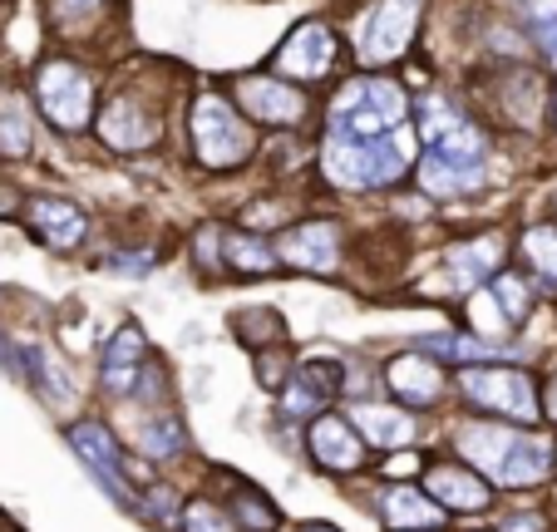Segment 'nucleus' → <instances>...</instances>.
<instances>
[{
    "label": "nucleus",
    "mask_w": 557,
    "mask_h": 532,
    "mask_svg": "<svg viewBox=\"0 0 557 532\" xmlns=\"http://www.w3.org/2000/svg\"><path fill=\"white\" fill-rule=\"evenodd\" d=\"M459 463H469L473 473L504 483V488H537L553 479L557 469V449L553 438L528 434L518 424H488V419H469L454 434Z\"/></svg>",
    "instance_id": "obj_1"
},
{
    "label": "nucleus",
    "mask_w": 557,
    "mask_h": 532,
    "mask_svg": "<svg viewBox=\"0 0 557 532\" xmlns=\"http://www.w3.org/2000/svg\"><path fill=\"white\" fill-rule=\"evenodd\" d=\"M410 119V95H405L400 79H385V74H360L331 99L326 109V138L331 144H370V138H385L395 128H405Z\"/></svg>",
    "instance_id": "obj_2"
},
{
    "label": "nucleus",
    "mask_w": 557,
    "mask_h": 532,
    "mask_svg": "<svg viewBox=\"0 0 557 532\" xmlns=\"http://www.w3.org/2000/svg\"><path fill=\"white\" fill-rule=\"evenodd\" d=\"M414 168V138L410 128H395L385 138H370V144H321V173L346 193H375L400 183Z\"/></svg>",
    "instance_id": "obj_3"
},
{
    "label": "nucleus",
    "mask_w": 557,
    "mask_h": 532,
    "mask_svg": "<svg viewBox=\"0 0 557 532\" xmlns=\"http://www.w3.org/2000/svg\"><path fill=\"white\" fill-rule=\"evenodd\" d=\"M488 183V144L484 134L459 119L444 138L424 144V158H420V188L430 198H469Z\"/></svg>",
    "instance_id": "obj_4"
},
{
    "label": "nucleus",
    "mask_w": 557,
    "mask_h": 532,
    "mask_svg": "<svg viewBox=\"0 0 557 532\" xmlns=\"http://www.w3.org/2000/svg\"><path fill=\"white\" fill-rule=\"evenodd\" d=\"M188 134H193V158L212 173H227V168H243L257 153V134L237 109L222 95H198L188 109Z\"/></svg>",
    "instance_id": "obj_5"
},
{
    "label": "nucleus",
    "mask_w": 557,
    "mask_h": 532,
    "mask_svg": "<svg viewBox=\"0 0 557 532\" xmlns=\"http://www.w3.org/2000/svg\"><path fill=\"white\" fill-rule=\"evenodd\" d=\"M459 395L484 415H498L508 424H533L537 409V385L528 370L518 366H469L459 370Z\"/></svg>",
    "instance_id": "obj_6"
},
{
    "label": "nucleus",
    "mask_w": 557,
    "mask_h": 532,
    "mask_svg": "<svg viewBox=\"0 0 557 532\" xmlns=\"http://www.w3.org/2000/svg\"><path fill=\"white\" fill-rule=\"evenodd\" d=\"M35 109L60 134H85L95 119V79L74 60H45L35 70Z\"/></svg>",
    "instance_id": "obj_7"
},
{
    "label": "nucleus",
    "mask_w": 557,
    "mask_h": 532,
    "mask_svg": "<svg viewBox=\"0 0 557 532\" xmlns=\"http://www.w3.org/2000/svg\"><path fill=\"white\" fill-rule=\"evenodd\" d=\"M414 30H420V0H375L356 21V60L370 70H385V64L405 60Z\"/></svg>",
    "instance_id": "obj_8"
},
{
    "label": "nucleus",
    "mask_w": 557,
    "mask_h": 532,
    "mask_svg": "<svg viewBox=\"0 0 557 532\" xmlns=\"http://www.w3.org/2000/svg\"><path fill=\"white\" fill-rule=\"evenodd\" d=\"M148 89H119L99 114V138L114 153H148L163 144V124H169V99L148 104Z\"/></svg>",
    "instance_id": "obj_9"
},
{
    "label": "nucleus",
    "mask_w": 557,
    "mask_h": 532,
    "mask_svg": "<svg viewBox=\"0 0 557 532\" xmlns=\"http://www.w3.org/2000/svg\"><path fill=\"white\" fill-rule=\"evenodd\" d=\"M70 444H74V454L85 459V469L104 483L109 498L124 503V508H138L134 463L124 459V449L114 444V434H109L104 424H89V419H85V424H70Z\"/></svg>",
    "instance_id": "obj_10"
},
{
    "label": "nucleus",
    "mask_w": 557,
    "mask_h": 532,
    "mask_svg": "<svg viewBox=\"0 0 557 532\" xmlns=\"http://www.w3.org/2000/svg\"><path fill=\"white\" fill-rule=\"evenodd\" d=\"M385 389L400 409H434L449 395V370L424 350H405L385 366Z\"/></svg>",
    "instance_id": "obj_11"
},
{
    "label": "nucleus",
    "mask_w": 557,
    "mask_h": 532,
    "mask_svg": "<svg viewBox=\"0 0 557 532\" xmlns=\"http://www.w3.org/2000/svg\"><path fill=\"white\" fill-rule=\"evenodd\" d=\"M336 30L321 21H306L296 25L292 35H286V45L276 50V79H326L331 70H336Z\"/></svg>",
    "instance_id": "obj_12"
},
{
    "label": "nucleus",
    "mask_w": 557,
    "mask_h": 532,
    "mask_svg": "<svg viewBox=\"0 0 557 532\" xmlns=\"http://www.w3.org/2000/svg\"><path fill=\"white\" fill-rule=\"evenodd\" d=\"M424 498L440 512H488L494 488H488V479L473 473L469 463L440 459V463H424Z\"/></svg>",
    "instance_id": "obj_13"
},
{
    "label": "nucleus",
    "mask_w": 557,
    "mask_h": 532,
    "mask_svg": "<svg viewBox=\"0 0 557 532\" xmlns=\"http://www.w3.org/2000/svg\"><path fill=\"white\" fill-rule=\"evenodd\" d=\"M276 247V261L282 267H296V272H315V276H331L341 267V227L336 222H296L292 232L272 242Z\"/></svg>",
    "instance_id": "obj_14"
},
{
    "label": "nucleus",
    "mask_w": 557,
    "mask_h": 532,
    "mask_svg": "<svg viewBox=\"0 0 557 532\" xmlns=\"http://www.w3.org/2000/svg\"><path fill=\"white\" fill-rule=\"evenodd\" d=\"M306 449H311V459H315V469L321 473H360L366 469V459H370V449H366V438L350 429V419H341V415H315L311 424H306Z\"/></svg>",
    "instance_id": "obj_15"
},
{
    "label": "nucleus",
    "mask_w": 557,
    "mask_h": 532,
    "mask_svg": "<svg viewBox=\"0 0 557 532\" xmlns=\"http://www.w3.org/2000/svg\"><path fill=\"white\" fill-rule=\"evenodd\" d=\"M25 222H30V237L50 251H79L89 237V212L70 198H54V193L25 202Z\"/></svg>",
    "instance_id": "obj_16"
},
{
    "label": "nucleus",
    "mask_w": 557,
    "mask_h": 532,
    "mask_svg": "<svg viewBox=\"0 0 557 532\" xmlns=\"http://www.w3.org/2000/svg\"><path fill=\"white\" fill-rule=\"evenodd\" d=\"M237 104L252 119H262V124L292 128L306 119V95L292 89L286 79H276V74H247V79H237Z\"/></svg>",
    "instance_id": "obj_17"
},
{
    "label": "nucleus",
    "mask_w": 557,
    "mask_h": 532,
    "mask_svg": "<svg viewBox=\"0 0 557 532\" xmlns=\"http://www.w3.org/2000/svg\"><path fill=\"white\" fill-rule=\"evenodd\" d=\"M148 341H144V331H138L134 321L128 325H119V335L109 341V350H104V389L114 399H128L138 385H144V375H148Z\"/></svg>",
    "instance_id": "obj_18"
},
{
    "label": "nucleus",
    "mask_w": 557,
    "mask_h": 532,
    "mask_svg": "<svg viewBox=\"0 0 557 532\" xmlns=\"http://www.w3.org/2000/svg\"><path fill=\"white\" fill-rule=\"evenodd\" d=\"M350 429H356L360 438H366V449H405L414 438V415L400 405H380V399H366V405H350Z\"/></svg>",
    "instance_id": "obj_19"
},
{
    "label": "nucleus",
    "mask_w": 557,
    "mask_h": 532,
    "mask_svg": "<svg viewBox=\"0 0 557 532\" xmlns=\"http://www.w3.org/2000/svg\"><path fill=\"white\" fill-rule=\"evenodd\" d=\"M498 267H504V242L498 237H469L444 251V276L459 292H479V282H494Z\"/></svg>",
    "instance_id": "obj_20"
},
{
    "label": "nucleus",
    "mask_w": 557,
    "mask_h": 532,
    "mask_svg": "<svg viewBox=\"0 0 557 532\" xmlns=\"http://www.w3.org/2000/svg\"><path fill=\"white\" fill-rule=\"evenodd\" d=\"M380 518L395 532H434L444 528V512L424 498V488H405V483H389L380 493Z\"/></svg>",
    "instance_id": "obj_21"
},
{
    "label": "nucleus",
    "mask_w": 557,
    "mask_h": 532,
    "mask_svg": "<svg viewBox=\"0 0 557 532\" xmlns=\"http://www.w3.org/2000/svg\"><path fill=\"white\" fill-rule=\"evenodd\" d=\"M222 483H232V522H237V532H276L282 528V508H276L272 498H267V488H257L252 479H237V473L218 469Z\"/></svg>",
    "instance_id": "obj_22"
},
{
    "label": "nucleus",
    "mask_w": 557,
    "mask_h": 532,
    "mask_svg": "<svg viewBox=\"0 0 557 532\" xmlns=\"http://www.w3.org/2000/svg\"><path fill=\"white\" fill-rule=\"evenodd\" d=\"M218 261L227 272H243V276H267L276 272L282 261H276V247L262 242L252 227L247 232H218Z\"/></svg>",
    "instance_id": "obj_23"
},
{
    "label": "nucleus",
    "mask_w": 557,
    "mask_h": 532,
    "mask_svg": "<svg viewBox=\"0 0 557 532\" xmlns=\"http://www.w3.org/2000/svg\"><path fill=\"white\" fill-rule=\"evenodd\" d=\"M134 444L148 454V459H173V454H183V424H178V415L173 409H163V405H148L144 415H138V424H134Z\"/></svg>",
    "instance_id": "obj_24"
},
{
    "label": "nucleus",
    "mask_w": 557,
    "mask_h": 532,
    "mask_svg": "<svg viewBox=\"0 0 557 532\" xmlns=\"http://www.w3.org/2000/svg\"><path fill=\"white\" fill-rule=\"evenodd\" d=\"M232 335L252 355L276 350V345L286 341V316L276 311V306H243V311H232Z\"/></svg>",
    "instance_id": "obj_25"
},
{
    "label": "nucleus",
    "mask_w": 557,
    "mask_h": 532,
    "mask_svg": "<svg viewBox=\"0 0 557 532\" xmlns=\"http://www.w3.org/2000/svg\"><path fill=\"white\" fill-rule=\"evenodd\" d=\"M178 528L183 532H237V522H232V512L222 508L218 498H208V493H198V498L183 503L178 512Z\"/></svg>",
    "instance_id": "obj_26"
},
{
    "label": "nucleus",
    "mask_w": 557,
    "mask_h": 532,
    "mask_svg": "<svg viewBox=\"0 0 557 532\" xmlns=\"http://www.w3.org/2000/svg\"><path fill=\"white\" fill-rule=\"evenodd\" d=\"M488 296H494V306L504 311L508 325H518L528 311H533V292H528V282L518 272H498L494 286H488Z\"/></svg>",
    "instance_id": "obj_27"
},
{
    "label": "nucleus",
    "mask_w": 557,
    "mask_h": 532,
    "mask_svg": "<svg viewBox=\"0 0 557 532\" xmlns=\"http://www.w3.org/2000/svg\"><path fill=\"white\" fill-rule=\"evenodd\" d=\"M30 148H35V134H30V119H25L21 99H5V104H0V153L25 158Z\"/></svg>",
    "instance_id": "obj_28"
},
{
    "label": "nucleus",
    "mask_w": 557,
    "mask_h": 532,
    "mask_svg": "<svg viewBox=\"0 0 557 532\" xmlns=\"http://www.w3.org/2000/svg\"><path fill=\"white\" fill-rule=\"evenodd\" d=\"M523 257L537 276L557 282V227H528L523 232Z\"/></svg>",
    "instance_id": "obj_29"
},
{
    "label": "nucleus",
    "mask_w": 557,
    "mask_h": 532,
    "mask_svg": "<svg viewBox=\"0 0 557 532\" xmlns=\"http://www.w3.org/2000/svg\"><path fill=\"white\" fill-rule=\"evenodd\" d=\"M528 30L557 70V0H528Z\"/></svg>",
    "instance_id": "obj_30"
},
{
    "label": "nucleus",
    "mask_w": 557,
    "mask_h": 532,
    "mask_svg": "<svg viewBox=\"0 0 557 532\" xmlns=\"http://www.w3.org/2000/svg\"><path fill=\"white\" fill-rule=\"evenodd\" d=\"M99 15V0H50V25L60 30H79Z\"/></svg>",
    "instance_id": "obj_31"
},
{
    "label": "nucleus",
    "mask_w": 557,
    "mask_h": 532,
    "mask_svg": "<svg viewBox=\"0 0 557 532\" xmlns=\"http://www.w3.org/2000/svg\"><path fill=\"white\" fill-rule=\"evenodd\" d=\"M385 479H405V473H424V459L414 449H395V454H385Z\"/></svg>",
    "instance_id": "obj_32"
},
{
    "label": "nucleus",
    "mask_w": 557,
    "mask_h": 532,
    "mask_svg": "<svg viewBox=\"0 0 557 532\" xmlns=\"http://www.w3.org/2000/svg\"><path fill=\"white\" fill-rule=\"evenodd\" d=\"M498 532H547V522L537 518V512H513V518H504Z\"/></svg>",
    "instance_id": "obj_33"
},
{
    "label": "nucleus",
    "mask_w": 557,
    "mask_h": 532,
    "mask_svg": "<svg viewBox=\"0 0 557 532\" xmlns=\"http://www.w3.org/2000/svg\"><path fill=\"white\" fill-rule=\"evenodd\" d=\"M537 409H543V415H547V419H553V424H557V375H553V380H547V385H543V395H537Z\"/></svg>",
    "instance_id": "obj_34"
},
{
    "label": "nucleus",
    "mask_w": 557,
    "mask_h": 532,
    "mask_svg": "<svg viewBox=\"0 0 557 532\" xmlns=\"http://www.w3.org/2000/svg\"><path fill=\"white\" fill-rule=\"evenodd\" d=\"M301 532H341V528H331V522H306Z\"/></svg>",
    "instance_id": "obj_35"
},
{
    "label": "nucleus",
    "mask_w": 557,
    "mask_h": 532,
    "mask_svg": "<svg viewBox=\"0 0 557 532\" xmlns=\"http://www.w3.org/2000/svg\"><path fill=\"white\" fill-rule=\"evenodd\" d=\"M0 532H11V522H0Z\"/></svg>",
    "instance_id": "obj_36"
}]
</instances>
